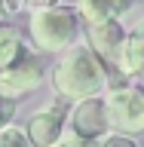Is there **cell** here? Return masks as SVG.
Masks as SVG:
<instances>
[{"label":"cell","mask_w":144,"mask_h":147,"mask_svg":"<svg viewBox=\"0 0 144 147\" xmlns=\"http://www.w3.org/2000/svg\"><path fill=\"white\" fill-rule=\"evenodd\" d=\"M49 147H95V141H89V138H83V135H77V132H64L55 144H49Z\"/></svg>","instance_id":"4fadbf2b"},{"label":"cell","mask_w":144,"mask_h":147,"mask_svg":"<svg viewBox=\"0 0 144 147\" xmlns=\"http://www.w3.org/2000/svg\"><path fill=\"white\" fill-rule=\"evenodd\" d=\"M77 9L86 18V25H101V22L120 18L129 9V0H77Z\"/></svg>","instance_id":"9c48e42d"},{"label":"cell","mask_w":144,"mask_h":147,"mask_svg":"<svg viewBox=\"0 0 144 147\" xmlns=\"http://www.w3.org/2000/svg\"><path fill=\"white\" fill-rule=\"evenodd\" d=\"M68 113H71V101L64 104V101H58V104H49V107L37 110L34 117L28 119V138H31V144L34 147H49L55 144L58 138L68 132Z\"/></svg>","instance_id":"5b68a950"},{"label":"cell","mask_w":144,"mask_h":147,"mask_svg":"<svg viewBox=\"0 0 144 147\" xmlns=\"http://www.w3.org/2000/svg\"><path fill=\"white\" fill-rule=\"evenodd\" d=\"M126 40V28L120 25V18L101 22V25H89V46L95 49L101 61H120V49Z\"/></svg>","instance_id":"52a82bcc"},{"label":"cell","mask_w":144,"mask_h":147,"mask_svg":"<svg viewBox=\"0 0 144 147\" xmlns=\"http://www.w3.org/2000/svg\"><path fill=\"white\" fill-rule=\"evenodd\" d=\"M12 117H16V98H9V95H3V92H0V129L9 126V123H12Z\"/></svg>","instance_id":"5bb4252c"},{"label":"cell","mask_w":144,"mask_h":147,"mask_svg":"<svg viewBox=\"0 0 144 147\" xmlns=\"http://www.w3.org/2000/svg\"><path fill=\"white\" fill-rule=\"evenodd\" d=\"M22 3H25V6H49V3H52V0H22Z\"/></svg>","instance_id":"9a60e30c"},{"label":"cell","mask_w":144,"mask_h":147,"mask_svg":"<svg viewBox=\"0 0 144 147\" xmlns=\"http://www.w3.org/2000/svg\"><path fill=\"white\" fill-rule=\"evenodd\" d=\"M12 9H16L12 0H0V12H12Z\"/></svg>","instance_id":"2e32d148"},{"label":"cell","mask_w":144,"mask_h":147,"mask_svg":"<svg viewBox=\"0 0 144 147\" xmlns=\"http://www.w3.org/2000/svg\"><path fill=\"white\" fill-rule=\"evenodd\" d=\"M0 147H34L31 144V138H28V132L22 126H3L0 129Z\"/></svg>","instance_id":"8fae6325"},{"label":"cell","mask_w":144,"mask_h":147,"mask_svg":"<svg viewBox=\"0 0 144 147\" xmlns=\"http://www.w3.org/2000/svg\"><path fill=\"white\" fill-rule=\"evenodd\" d=\"M117 67L126 74V77H144V18L132 31H126V40H123V49H120Z\"/></svg>","instance_id":"ba28073f"},{"label":"cell","mask_w":144,"mask_h":147,"mask_svg":"<svg viewBox=\"0 0 144 147\" xmlns=\"http://www.w3.org/2000/svg\"><path fill=\"white\" fill-rule=\"evenodd\" d=\"M25 49H28V46L22 43V37H18L16 28L0 25V71H3V67H9V64L16 61Z\"/></svg>","instance_id":"30bf717a"},{"label":"cell","mask_w":144,"mask_h":147,"mask_svg":"<svg viewBox=\"0 0 144 147\" xmlns=\"http://www.w3.org/2000/svg\"><path fill=\"white\" fill-rule=\"evenodd\" d=\"M77 34H80L77 12L64 6H43L31 18V37L40 52H64L77 43Z\"/></svg>","instance_id":"7a4b0ae2"},{"label":"cell","mask_w":144,"mask_h":147,"mask_svg":"<svg viewBox=\"0 0 144 147\" xmlns=\"http://www.w3.org/2000/svg\"><path fill=\"white\" fill-rule=\"evenodd\" d=\"M95 147H138L132 141V135H123V132H104V135L95 141Z\"/></svg>","instance_id":"7c38bea8"},{"label":"cell","mask_w":144,"mask_h":147,"mask_svg":"<svg viewBox=\"0 0 144 147\" xmlns=\"http://www.w3.org/2000/svg\"><path fill=\"white\" fill-rule=\"evenodd\" d=\"M104 107H107V123L114 132H123V135L144 132V89L114 86L104 95Z\"/></svg>","instance_id":"3957f363"},{"label":"cell","mask_w":144,"mask_h":147,"mask_svg":"<svg viewBox=\"0 0 144 147\" xmlns=\"http://www.w3.org/2000/svg\"><path fill=\"white\" fill-rule=\"evenodd\" d=\"M68 129H71V132H77V135H83V138H89V141H98L104 132H110L104 98L92 95V98L74 101L71 113H68Z\"/></svg>","instance_id":"8992f818"},{"label":"cell","mask_w":144,"mask_h":147,"mask_svg":"<svg viewBox=\"0 0 144 147\" xmlns=\"http://www.w3.org/2000/svg\"><path fill=\"white\" fill-rule=\"evenodd\" d=\"M110 74L107 64L101 61L92 46H77L64 49V55L58 58V64L52 67V86L64 101H83L98 95L107 86Z\"/></svg>","instance_id":"6da1fadb"},{"label":"cell","mask_w":144,"mask_h":147,"mask_svg":"<svg viewBox=\"0 0 144 147\" xmlns=\"http://www.w3.org/2000/svg\"><path fill=\"white\" fill-rule=\"evenodd\" d=\"M46 77V58L40 49H25L16 61L0 71V92L9 98H18L25 92L37 89Z\"/></svg>","instance_id":"277c9868"}]
</instances>
